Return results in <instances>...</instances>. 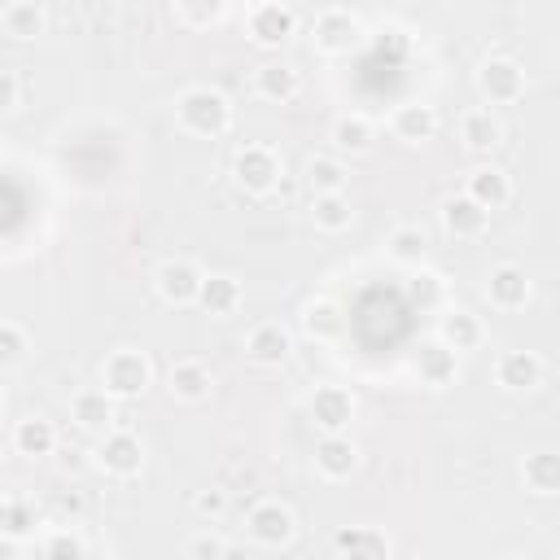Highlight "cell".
Returning <instances> with one entry per match:
<instances>
[{"label":"cell","instance_id":"cell-1","mask_svg":"<svg viewBox=\"0 0 560 560\" xmlns=\"http://www.w3.org/2000/svg\"><path fill=\"white\" fill-rule=\"evenodd\" d=\"M175 122L188 131V136H201V140H214L232 127V105L219 88L210 83H192L175 96Z\"/></svg>","mask_w":560,"mask_h":560},{"label":"cell","instance_id":"cell-2","mask_svg":"<svg viewBox=\"0 0 560 560\" xmlns=\"http://www.w3.org/2000/svg\"><path fill=\"white\" fill-rule=\"evenodd\" d=\"M149 381H153V363L144 350L122 346V350L105 354V363H101V389L109 398H140L149 389Z\"/></svg>","mask_w":560,"mask_h":560},{"label":"cell","instance_id":"cell-3","mask_svg":"<svg viewBox=\"0 0 560 560\" xmlns=\"http://www.w3.org/2000/svg\"><path fill=\"white\" fill-rule=\"evenodd\" d=\"M311 35H315V48H319V52H354L368 31H363L359 13L332 4V9H319V13H315Z\"/></svg>","mask_w":560,"mask_h":560},{"label":"cell","instance_id":"cell-4","mask_svg":"<svg viewBox=\"0 0 560 560\" xmlns=\"http://www.w3.org/2000/svg\"><path fill=\"white\" fill-rule=\"evenodd\" d=\"M477 92H481L490 105H512V101H521V96H525V70H521V61H516V57H503V52L486 57V61L477 66Z\"/></svg>","mask_w":560,"mask_h":560},{"label":"cell","instance_id":"cell-5","mask_svg":"<svg viewBox=\"0 0 560 560\" xmlns=\"http://www.w3.org/2000/svg\"><path fill=\"white\" fill-rule=\"evenodd\" d=\"M306 411H311V424L319 433H346L354 411H359V402H354V394L346 385H315L311 398H306Z\"/></svg>","mask_w":560,"mask_h":560},{"label":"cell","instance_id":"cell-6","mask_svg":"<svg viewBox=\"0 0 560 560\" xmlns=\"http://www.w3.org/2000/svg\"><path fill=\"white\" fill-rule=\"evenodd\" d=\"M232 175H236V184L245 192L262 197V192H271L280 184V153L271 144H245L236 153V162H232Z\"/></svg>","mask_w":560,"mask_h":560},{"label":"cell","instance_id":"cell-7","mask_svg":"<svg viewBox=\"0 0 560 560\" xmlns=\"http://www.w3.org/2000/svg\"><path fill=\"white\" fill-rule=\"evenodd\" d=\"M245 534L258 542V547H284L293 534H298V521L289 512V503L280 499H258L245 516Z\"/></svg>","mask_w":560,"mask_h":560},{"label":"cell","instance_id":"cell-8","mask_svg":"<svg viewBox=\"0 0 560 560\" xmlns=\"http://www.w3.org/2000/svg\"><path fill=\"white\" fill-rule=\"evenodd\" d=\"M96 464H101L109 477H136V472L144 468V442H140L131 429H109V433H101Z\"/></svg>","mask_w":560,"mask_h":560},{"label":"cell","instance_id":"cell-9","mask_svg":"<svg viewBox=\"0 0 560 560\" xmlns=\"http://www.w3.org/2000/svg\"><path fill=\"white\" fill-rule=\"evenodd\" d=\"M245 26H249V39H254V44L276 48V44H284V39L293 35L298 13H293L284 0H258V4L245 13Z\"/></svg>","mask_w":560,"mask_h":560},{"label":"cell","instance_id":"cell-10","mask_svg":"<svg viewBox=\"0 0 560 560\" xmlns=\"http://www.w3.org/2000/svg\"><path fill=\"white\" fill-rule=\"evenodd\" d=\"M201 280H206V271H201L192 258H166V262L153 271V284H158L162 302H171V306H188V302H197Z\"/></svg>","mask_w":560,"mask_h":560},{"label":"cell","instance_id":"cell-11","mask_svg":"<svg viewBox=\"0 0 560 560\" xmlns=\"http://www.w3.org/2000/svg\"><path fill=\"white\" fill-rule=\"evenodd\" d=\"M245 354H249L258 368H280V363L293 354V332H289L280 319H262V324L249 328Z\"/></svg>","mask_w":560,"mask_h":560},{"label":"cell","instance_id":"cell-12","mask_svg":"<svg viewBox=\"0 0 560 560\" xmlns=\"http://www.w3.org/2000/svg\"><path fill=\"white\" fill-rule=\"evenodd\" d=\"M486 298H490L494 311H521L534 298V284H529V276L516 262H499L486 276Z\"/></svg>","mask_w":560,"mask_h":560},{"label":"cell","instance_id":"cell-13","mask_svg":"<svg viewBox=\"0 0 560 560\" xmlns=\"http://www.w3.org/2000/svg\"><path fill=\"white\" fill-rule=\"evenodd\" d=\"M411 368H416L420 385H429V389H446V385H455V376H459V354L446 350V346L433 337V341H420Z\"/></svg>","mask_w":560,"mask_h":560},{"label":"cell","instance_id":"cell-14","mask_svg":"<svg viewBox=\"0 0 560 560\" xmlns=\"http://www.w3.org/2000/svg\"><path fill=\"white\" fill-rule=\"evenodd\" d=\"M494 381L512 394H529L542 385V359L534 350H503L494 363Z\"/></svg>","mask_w":560,"mask_h":560},{"label":"cell","instance_id":"cell-15","mask_svg":"<svg viewBox=\"0 0 560 560\" xmlns=\"http://www.w3.org/2000/svg\"><path fill=\"white\" fill-rule=\"evenodd\" d=\"M438 341H442L446 350H455V354L477 350V346L486 341V324H481V315H472V311H464V306H451V311H442V319H438Z\"/></svg>","mask_w":560,"mask_h":560},{"label":"cell","instance_id":"cell-16","mask_svg":"<svg viewBox=\"0 0 560 560\" xmlns=\"http://www.w3.org/2000/svg\"><path fill=\"white\" fill-rule=\"evenodd\" d=\"M315 468H319V477H328V481H346V477L359 468V446H354L346 433H324V438L315 442Z\"/></svg>","mask_w":560,"mask_h":560},{"label":"cell","instance_id":"cell-17","mask_svg":"<svg viewBox=\"0 0 560 560\" xmlns=\"http://www.w3.org/2000/svg\"><path fill=\"white\" fill-rule=\"evenodd\" d=\"M341 560H389V538L376 525H346L332 534Z\"/></svg>","mask_w":560,"mask_h":560},{"label":"cell","instance_id":"cell-18","mask_svg":"<svg viewBox=\"0 0 560 560\" xmlns=\"http://www.w3.org/2000/svg\"><path fill=\"white\" fill-rule=\"evenodd\" d=\"M389 131H394L402 144L433 140L438 114H433V105H424V101H402V105H394V114H389Z\"/></svg>","mask_w":560,"mask_h":560},{"label":"cell","instance_id":"cell-19","mask_svg":"<svg viewBox=\"0 0 560 560\" xmlns=\"http://www.w3.org/2000/svg\"><path fill=\"white\" fill-rule=\"evenodd\" d=\"M486 223H490V214H486L472 197L455 192V197H446V201H442V228H446L451 236L472 241V236H481V232H486Z\"/></svg>","mask_w":560,"mask_h":560},{"label":"cell","instance_id":"cell-20","mask_svg":"<svg viewBox=\"0 0 560 560\" xmlns=\"http://www.w3.org/2000/svg\"><path fill=\"white\" fill-rule=\"evenodd\" d=\"M70 416L88 433H109L114 429V398L105 389H79L70 398Z\"/></svg>","mask_w":560,"mask_h":560},{"label":"cell","instance_id":"cell-21","mask_svg":"<svg viewBox=\"0 0 560 560\" xmlns=\"http://www.w3.org/2000/svg\"><path fill=\"white\" fill-rule=\"evenodd\" d=\"M464 197H472L486 214L490 210H503L508 201H512V179L499 171V166H477L472 175H468V192Z\"/></svg>","mask_w":560,"mask_h":560},{"label":"cell","instance_id":"cell-22","mask_svg":"<svg viewBox=\"0 0 560 560\" xmlns=\"http://www.w3.org/2000/svg\"><path fill=\"white\" fill-rule=\"evenodd\" d=\"M302 332H306L311 341H337V337L346 332L341 306H337L332 298H311V302L302 306Z\"/></svg>","mask_w":560,"mask_h":560},{"label":"cell","instance_id":"cell-23","mask_svg":"<svg viewBox=\"0 0 560 560\" xmlns=\"http://www.w3.org/2000/svg\"><path fill=\"white\" fill-rule=\"evenodd\" d=\"M210 385H214V376H210V368H206L201 359H179V363L171 368V376H166V389H171L179 402H201V398H210Z\"/></svg>","mask_w":560,"mask_h":560},{"label":"cell","instance_id":"cell-24","mask_svg":"<svg viewBox=\"0 0 560 560\" xmlns=\"http://www.w3.org/2000/svg\"><path fill=\"white\" fill-rule=\"evenodd\" d=\"M459 140H464L468 153H490V149H499V140H503V122H499L490 109H468V114L459 118Z\"/></svg>","mask_w":560,"mask_h":560},{"label":"cell","instance_id":"cell-25","mask_svg":"<svg viewBox=\"0 0 560 560\" xmlns=\"http://www.w3.org/2000/svg\"><path fill=\"white\" fill-rule=\"evenodd\" d=\"M0 26H4L13 39H35V35H44V26H48V9H44L39 0H13V4L0 9Z\"/></svg>","mask_w":560,"mask_h":560},{"label":"cell","instance_id":"cell-26","mask_svg":"<svg viewBox=\"0 0 560 560\" xmlns=\"http://www.w3.org/2000/svg\"><path fill=\"white\" fill-rule=\"evenodd\" d=\"M13 451H18V455H31V459L52 455V451H57V429H52V420H44V416L18 420V424H13Z\"/></svg>","mask_w":560,"mask_h":560},{"label":"cell","instance_id":"cell-27","mask_svg":"<svg viewBox=\"0 0 560 560\" xmlns=\"http://www.w3.org/2000/svg\"><path fill=\"white\" fill-rule=\"evenodd\" d=\"M197 302L206 306V315H232L245 302V289L236 276H206L197 289Z\"/></svg>","mask_w":560,"mask_h":560},{"label":"cell","instance_id":"cell-28","mask_svg":"<svg viewBox=\"0 0 560 560\" xmlns=\"http://www.w3.org/2000/svg\"><path fill=\"white\" fill-rule=\"evenodd\" d=\"M254 88H258V96H267V101H289V96H298V70H293L289 61L271 57V61H262V66L254 70Z\"/></svg>","mask_w":560,"mask_h":560},{"label":"cell","instance_id":"cell-29","mask_svg":"<svg viewBox=\"0 0 560 560\" xmlns=\"http://www.w3.org/2000/svg\"><path fill=\"white\" fill-rule=\"evenodd\" d=\"M521 481H525V490L529 494H556L560 490V455H551V451H534V455H525V464H521Z\"/></svg>","mask_w":560,"mask_h":560},{"label":"cell","instance_id":"cell-30","mask_svg":"<svg viewBox=\"0 0 560 560\" xmlns=\"http://www.w3.org/2000/svg\"><path fill=\"white\" fill-rule=\"evenodd\" d=\"M311 223L319 232H346L354 223V210H350V197L346 192H324V197H311Z\"/></svg>","mask_w":560,"mask_h":560},{"label":"cell","instance_id":"cell-31","mask_svg":"<svg viewBox=\"0 0 560 560\" xmlns=\"http://www.w3.org/2000/svg\"><path fill=\"white\" fill-rule=\"evenodd\" d=\"M306 184H311V197H324V192H346V179H350V171L337 162V158H324V153H315V158H306Z\"/></svg>","mask_w":560,"mask_h":560},{"label":"cell","instance_id":"cell-32","mask_svg":"<svg viewBox=\"0 0 560 560\" xmlns=\"http://www.w3.org/2000/svg\"><path fill=\"white\" fill-rule=\"evenodd\" d=\"M372 140H376V127H372L363 114H341V118L332 122V144L346 149V153H368Z\"/></svg>","mask_w":560,"mask_h":560},{"label":"cell","instance_id":"cell-33","mask_svg":"<svg viewBox=\"0 0 560 560\" xmlns=\"http://www.w3.org/2000/svg\"><path fill=\"white\" fill-rule=\"evenodd\" d=\"M385 249H389V258H394V262L420 267V262H424V249H429V236H424V228H416V223H402V228H394V232H389Z\"/></svg>","mask_w":560,"mask_h":560},{"label":"cell","instance_id":"cell-34","mask_svg":"<svg viewBox=\"0 0 560 560\" xmlns=\"http://www.w3.org/2000/svg\"><path fill=\"white\" fill-rule=\"evenodd\" d=\"M223 13H228L223 0H175V4H171V18H179V22H188V26H210V22H219Z\"/></svg>","mask_w":560,"mask_h":560},{"label":"cell","instance_id":"cell-35","mask_svg":"<svg viewBox=\"0 0 560 560\" xmlns=\"http://www.w3.org/2000/svg\"><path fill=\"white\" fill-rule=\"evenodd\" d=\"M411 298L424 306V311H433V306H442L446 302V280L438 276V271H416V280H411Z\"/></svg>","mask_w":560,"mask_h":560},{"label":"cell","instance_id":"cell-36","mask_svg":"<svg viewBox=\"0 0 560 560\" xmlns=\"http://www.w3.org/2000/svg\"><path fill=\"white\" fill-rule=\"evenodd\" d=\"M26 354V332L18 328V324H9V319H0V368H9V363H18Z\"/></svg>","mask_w":560,"mask_h":560},{"label":"cell","instance_id":"cell-37","mask_svg":"<svg viewBox=\"0 0 560 560\" xmlns=\"http://www.w3.org/2000/svg\"><path fill=\"white\" fill-rule=\"evenodd\" d=\"M223 538H214V534H192L188 538V547H184V560H223Z\"/></svg>","mask_w":560,"mask_h":560},{"label":"cell","instance_id":"cell-38","mask_svg":"<svg viewBox=\"0 0 560 560\" xmlns=\"http://www.w3.org/2000/svg\"><path fill=\"white\" fill-rule=\"evenodd\" d=\"M18 105V74L9 66H0V114H9Z\"/></svg>","mask_w":560,"mask_h":560},{"label":"cell","instance_id":"cell-39","mask_svg":"<svg viewBox=\"0 0 560 560\" xmlns=\"http://www.w3.org/2000/svg\"><path fill=\"white\" fill-rule=\"evenodd\" d=\"M223 508H228V494H223V490H214V486H210V490H201V494H197V512H201V516H219Z\"/></svg>","mask_w":560,"mask_h":560},{"label":"cell","instance_id":"cell-40","mask_svg":"<svg viewBox=\"0 0 560 560\" xmlns=\"http://www.w3.org/2000/svg\"><path fill=\"white\" fill-rule=\"evenodd\" d=\"M0 560H22V547H18V538L0 534Z\"/></svg>","mask_w":560,"mask_h":560},{"label":"cell","instance_id":"cell-41","mask_svg":"<svg viewBox=\"0 0 560 560\" xmlns=\"http://www.w3.org/2000/svg\"><path fill=\"white\" fill-rule=\"evenodd\" d=\"M223 560H245V547H232V542H228V547H223Z\"/></svg>","mask_w":560,"mask_h":560},{"label":"cell","instance_id":"cell-42","mask_svg":"<svg viewBox=\"0 0 560 560\" xmlns=\"http://www.w3.org/2000/svg\"><path fill=\"white\" fill-rule=\"evenodd\" d=\"M4 516H9V499L0 494V529H4Z\"/></svg>","mask_w":560,"mask_h":560},{"label":"cell","instance_id":"cell-43","mask_svg":"<svg viewBox=\"0 0 560 560\" xmlns=\"http://www.w3.org/2000/svg\"><path fill=\"white\" fill-rule=\"evenodd\" d=\"M508 560H529V556H508Z\"/></svg>","mask_w":560,"mask_h":560},{"label":"cell","instance_id":"cell-44","mask_svg":"<svg viewBox=\"0 0 560 560\" xmlns=\"http://www.w3.org/2000/svg\"><path fill=\"white\" fill-rule=\"evenodd\" d=\"M0 411H4V389H0Z\"/></svg>","mask_w":560,"mask_h":560}]
</instances>
